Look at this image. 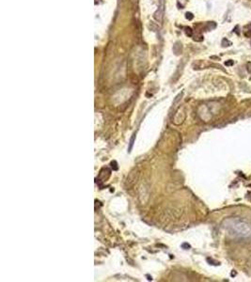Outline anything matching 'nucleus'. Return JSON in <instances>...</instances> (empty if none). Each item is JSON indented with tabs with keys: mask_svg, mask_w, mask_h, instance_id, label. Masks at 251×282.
Listing matches in <instances>:
<instances>
[{
	"mask_svg": "<svg viewBox=\"0 0 251 282\" xmlns=\"http://www.w3.org/2000/svg\"><path fill=\"white\" fill-rule=\"evenodd\" d=\"M186 17H187V19H192L193 18V15H192V13H186Z\"/></svg>",
	"mask_w": 251,
	"mask_h": 282,
	"instance_id": "4",
	"label": "nucleus"
},
{
	"mask_svg": "<svg viewBox=\"0 0 251 282\" xmlns=\"http://www.w3.org/2000/svg\"><path fill=\"white\" fill-rule=\"evenodd\" d=\"M227 230L234 237H239L243 239H251V224L238 218H233L229 220L226 226Z\"/></svg>",
	"mask_w": 251,
	"mask_h": 282,
	"instance_id": "1",
	"label": "nucleus"
},
{
	"mask_svg": "<svg viewBox=\"0 0 251 282\" xmlns=\"http://www.w3.org/2000/svg\"><path fill=\"white\" fill-rule=\"evenodd\" d=\"M164 3H163V0H161L160 2V6L157 10V12L154 13V18L158 21H161L162 20V17H163V12H164Z\"/></svg>",
	"mask_w": 251,
	"mask_h": 282,
	"instance_id": "2",
	"label": "nucleus"
},
{
	"mask_svg": "<svg viewBox=\"0 0 251 282\" xmlns=\"http://www.w3.org/2000/svg\"><path fill=\"white\" fill-rule=\"evenodd\" d=\"M135 135H134V136H132L131 140H130V145H129V149H128V151H132V149H133V146H134V141H135Z\"/></svg>",
	"mask_w": 251,
	"mask_h": 282,
	"instance_id": "3",
	"label": "nucleus"
}]
</instances>
